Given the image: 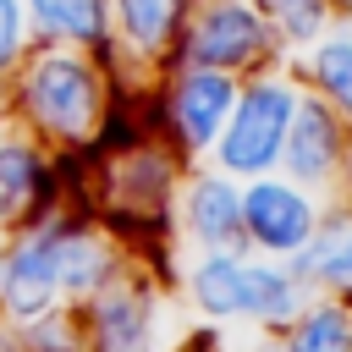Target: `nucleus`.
<instances>
[{"instance_id": "obj_1", "label": "nucleus", "mask_w": 352, "mask_h": 352, "mask_svg": "<svg viewBox=\"0 0 352 352\" xmlns=\"http://www.w3.org/2000/svg\"><path fill=\"white\" fill-rule=\"evenodd\" d=\"M110 94H116V77L94 50L33 44L22 66L0 82V110L16 126H28L50 154H77V148H94Z\"/></svg>"}, {"instance_id": "obj_2", "label": "nucleus", "mask_w": 352, "mask_h": 352, "mask_svg": "<svg viewBox=\"0 0 352 352\" xmlns=\"http://www.w3.org/2000/svg\"><path fill=\"white\" fill-rule=\"evenodd\" d=\"M182 292L198 319L209 324H258V330H286L292 314L308 302V286L258 253H192Z\"/></svg>"}, {"instance_id": "obj_3", "label": "nucleus", "mask_w": 352, "mask_h": 352, "mask_svg": "<svg viewBox=\"0 0 352 352\" xmlns=\"http://www.w3.org/2000/svg\"><path fill=\"white\" fill-rule=\"evenodd\" d=\"M297 104H302V82H297L292 60L242 77L236 99H231V116H226V126H220V138L209 148V165L226 170V176H236V182L275 170Z\"/></svg>"}, {"instance_id": "obj_4", "label": "nucleus", "mask_w": 352, "mask_h": 352, "mask_svg": "<svg viewBox=\"0 0 352 352\" xmlns=\"http://www.w3.org/2000/svg\"><path fill=\"white\" fill-rule=\"evenodd\" d=\"M236 82L242 77H226V72H209V66H165L154 82H143V126L154 138H165L182 160H209L226 116H231V99H236Z\"/></svg>"}, {"instance_id": "obj_5", "label": "nucleus", "mask_w": 352, "mask_h": 352, "mask_svg": "<svg viewBox=\"0 0 352 352\" xmlns=\"http://www.w3.org/2000/svg\"><path fill=\"white\" fill-rule=\"evenodd\" d=\"M182 60L187 66H209L226 77H253L286 60L270 16L258 11V0H198L187 33H182Z\"/></svg>"}, {"instance_id": "obj_6", "label": "nucleus", "mask_w": 352, "mask_h": 352, "mask_svg": "<svg viewBox=\"0 0 352 352\" xmlns=\"http://www.w3.org/2000/svg\"><path fill=\"white\" fill-rule=\"evenodd\" d=\"M77 314H82L88 352H170L165 297H160L154 275L138 270L132 258H126L88 302H77Z\"/></svg>"}, {"instance_id": "obj_7", "label": "nucleus", "mask_w": 352, "mask_h": 352, "mask_svg": "<svg viewBox=\"0 0 352 352\" xmlns=\"http://www.w3.org/2000/svg\"><path fill=\"white\" fill-rule=\"evenodd\" d=\"M72 209L0 236V324H22L60 302V236Z\"/></svg>"}, {"instance_id": "obj_8", "label": "nucleus", "mask_w": 352, "mask_h": 352, "mask_svg": "<svg viewBox=\"0 0 352 352\" xmlns=\"http://www.w3.org/2000/svg\"><path fill=\"white\" fill-rule=\"evenodd\" d=\"M324 204H330V198L297 187V182L280 176V170L248 176V182H242V236H248V253L275 258V264H292V258L308 248V236L319 231Z\"/></svg>"}, {"instance_id": "obj_9", "label": "nucleus", "mask_w": 352, "mask_h": 352, "mask_svg": "<svg viewBox=\"0 0 352 352\" xmlns=\"http://www.w3.org/2000/svg\"><path fill=\"white\" fill-rule=\"evenodd\" d=\"M198 0H110V44L116 82H154L182 60V33Z\"/></svg>"}, {"instance_id": "obj_10", "label": "nucleus", "mask_w": 352, "mask_h": 352, "mask_svg": "<svg viewBox=\"0 0 352 352\" xmlns=\"http://www.w3.org/2000/svg\"><path fill=\"white\" fill-rule=\"evenodd\" d=\"M170 220H176V231L187 236L192 253H248V236H242V182L214 170L209 160L187 165V176L176 187V204H170Z\"/></svg>"}, {"instance_id": "obj_11", "label": "nucleus", "mask_w": 352, "mask_h": 352, "mask_svg": "<svg viewBox=\"0 0 352 352\" xmlns=\"http://www.w3.org/2000/svg\"><path fill=\"white\" fill-rule=\"evenodd\" d=\"M346 138L352 126L302 88V104L292 116V132H286V148H280V176H292L297 187L319 192V198H336V182H341V160H346Z\"/></svg>"}, {"instance_id": "obj_12", "label": "nucleus", "mask_w": 352, "mask_h": 352, "mask_svg": "<svg viewBox=\"0 0 352 352\" xmlns=\"http://www.w3.org/2000/svg\"><path fill=\"white\" fill-rule=\"evenodd\" d=\"M33 44H72L94 50L116 77V44H110V0H22Z\"/></svg>"}, {"instance_id": "obj_13", "label": "nucleus", "mask_w": 352, "mask_h": 352, "mask_svg": "<svg viewBox=\"0 0 352 352\" xmlns=\"http://www.w3.org/2000/svg\"><path fill=\"white\" fill-rule=\"evenodd\" d=\"M308 292H336L352 297V204L330 198L319 214V231L308 236V248L286 264Z\"/></svg>"}, {"instance_id": "obj_14", "label": "nucleus", "mask_w": 352, "mask_h": 352, "mask_svg": "<svg viewBox=\"0 0 352 352\" xmlns=\"http://www.w3.org/2000/svg\"><path fill=\"white\" fill-rule=\"evenodd\" d=\"M297 82L352 126V22H330L308 50L292 55Z\"/></svg>"}, {"instance_id": "obj_15", "label": "nucleus", "mask_w": 352, "mask_h": 352, "mask_svg": "<svg viewBox=\"0 0 352 352\" xmlns=\"http://www.w3.org/2000/svg\"><path fill=\"white\" fill-rule=\"evenodd\" d=\"M286 352H352V297L308 292V302L280 330Z\"/></svg>"}, {"instance_id": "obj_16", "label": "nucleus", "mask_w": 352, "mask_h": 352, "mask_svg": "<svg viewBox=\"0 0 352 352\" xmlns=\"http://www.w3.org/2000/svg\"><path fill=\"white\" fill-rule=\"evenodd\" d=\"M258 11L270 16V28H275V38H280L286 60H292L297 50H308V44L336 22L324 0H258Z\"/></svg>"}, {"instance_id": "obj_17", "label": "nucleus", "mask_w": 352, "mask_h": 352, "mask_svg": "<svg viewBox=\"0 0 352 352\" xmlns=\"http://www.w3.org/2000/svg\"><path fill=\"white\" fill-rule=\"evenodd\" d=\"M33 50V28H28V6L22 0H0V82L22 66V55Z\"/></svg>"}, {"instance_id": "obj_18", "label": "nucleus", "mask_w": 352, "mask_h": 352, "mask_svg": "<svg viewBox=\"0 0 352 352\" xmlns=\"http://www.w3.org/2000/svg\"><path fill=\"white\" fill-rule=\"evenodd\" d=\"M336 198L352 204V138H346V160H341V182H336Z\"/></svg>"}, {"instance_id": "obj_19", "label": "nucleus", "mask_w": 352, "mask_h": 352, "mask_svg": "<svg viewBox=\"0 0 352 352\" xmlns=\"http://www.w3.org/2000/svg\"><path fill=\"white\" fill-rule=\"evenodd\" d=\"M324 6H330V16H336V22H352V0H324Z\"/></svg>"}, {"instance_id": "obj_20", "label": "nucleus", "mask_w": 352, "mask_h": 352, "mask_svg": "<svg viewBox=\"0 0 352 352\" xmlns=\"http://www.w3.org/2000/svg\"><path fill=\"white\" fill-rule=\"evenodd\" d=\"M0 352H16V346H11V330H6V324H0Z\"/></svg>"}, {"instance_id": "obj_21", "label": "nucleus", "mask_w": 352, "mask_h": 352, "mask_svg": "<svg viewBox=\"0 0 352 352\" xmlns=\"http://www.w3.org/2000/svg\"><path fill=\"white\" fill-rule=\"evenodd\" d=\"M253 352H286V346H280V341H275V346H253Z\"/></svg>"}]
</instances>
